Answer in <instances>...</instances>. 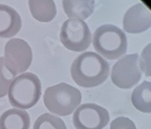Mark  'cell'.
I'll return each instance as SVG.
<instances>
[{"label": "cell", "mask_w": 151, "mask_h": 129, "mask_svg": "<svg viewBox=\"0 0 151 129\" xmlns=\"http://www.w3.org/2000/svg\"><path fill=\"white\" fill-rule=\"evenodd\" d=\"M71 77L82 87H95L109 77V64L101 56L94 52H85L71 64Z\"/></svg>", "instance_id": "cell-1"}, {"label": "cell", "mask_w": 151, "mask_h": 129, "mask_svg": "<svg viewBox=\"0 0 151 129\" xmlns=\"http://www.w3.org/2000/svg\"><path fill=\"white\" fill-rule=\"evenodd\" d=\"M133 105L142 113H151V82L144 81L135 88L131 95Z\"/></svg>", "instance_id": "cell-14"}, {"label": "cell", "mask_w": 151, "mask_h": 129, "mask_svg": "<svg viewBox=\"0 0 151 129\" xmlns=\"http://www.w3.org/2000/svg\"><path fill=\"white\" fill-rule=\"evenodd\" d=\"M28 6L32 16L39 22H50L57 15L54 0H28Z\"/></svg>", "instance_id": "cell-13"}, {"label": "cell", "mask_w": 151, "mask_h": 129, "mask_svg": "<svg viewBox=\"0 0 151 129\" xmlns=\"http://www.w3.org/2000/svg\"><path fill=\"white\" fill-rule=\"evenodd\" d=\"M137 54L127 55L118 60L112 67L111 80L115 85L122 89H128L137 85L142 77Z\"/></svg>", "instance_id": "cell-7"}, {"label": "cell", "mask_w": 151, "mask_h": 129, "mask_svg": "<svg viewBox=\"0 0 151 129\" xmlns=\"http://www.w3.org/2000/svg\"><path fill=\"white\" fill-rule=\"evenodd\" d=\"M5 67L14 77L27 71L33 59L32 49L27 43L21 38L10 39L5 46Z\"/></svg>", "instance_id": "cell-6"}, {"label": "cell", "mask_w": 151, "mask_h": 129, "mask_svg": "<svg viewBox=\"0 0 151 129\" xmlns=\"http://www.w3.org/2000/svg\"><path fill=\"white\" fill-rule=\"evenodd\" d=\"M81 92L67 83L49 87L44 95V104L47 110L60 116L71 115L81 104Z\"/></svg>", "instance_id": "cell-4"}, {"label": "cell", "mask_w": 151, "mask_h": 129, "mask_svg": "<svg viewBox=\"0 0 151 129\" xmlns=\"http://www.w3.org/2000/svg\"><path fill=\"white\" fill-rule=\"evenodd\" d=\"M9 103L16 108L35 106L41 96V82L33 73H23L13 79L8 90Z\"/></svg>", "instance_id": "cell-2"}, {"label": "cell", "mask_w": 151, "mask_h": 129, "mask_svg": "<svg viewBox=\"0 0 151 129\" xmlns=\"http://www.w3.org/2000/svg\"><path fill=\"white\" fill-rule=\"evenodd\" d=\"M109 122L107 110L92 103L81 105L73 115V125L77 129H103Z\"/></svg>", "instance_id": "cell-8"}, {"label": "cell", "mask_w": 151, "mask_h": 129, "mask_svg": "<svg viewBox=\"0 0 151 129\" xmlns=\"http://www.w3.org/2000/svg\"><path fill=\"white\" fill-rule=\"evenodd\" d=\"M65 13L70 18L85 20L94 11L95 0H63Z\"/></svg>", "instance_id": "cell-11"}, {"label": "cell", "mask_w": 151, "mask_h": 129, "mask_svg": "<svg viewBox=\"0 0 151 129\" xmlns=\"http://www.w3.org/2000/svg\"><path fill=\"white\" fill-rule=\"evenodd\" d=\"M93 46L99 56L115 60L127 53V39L119 27L113 25H103L94 32Z\"/></svg>", "instance_id": "cell-3"}, {"label": "cell", "mask_w": 151, "mask_h": 129, "mask_svg": "<svg viewBox=\"0 0 151 129\" xmlns=\"http://www.w3.org/2000/svg\"><path fill=\"white\" fill-rule=\"evenodd\" d=\"M91 32L83 20L69 18L60 30V41L67 49L74 52L85 51L91 44Z\"/></svg>", "instance_id": "cell-5"}, {"label": "cell", "mask_w": 151, "mask_h": 129, "mask_svg": "<svg viewBox=\"0 0 151 129\" xmlns=\"http://www.w3.org/2000/svg\"><path fill=\"white\" fill-rule=\"evenodd\" d=\"M13 79L14 76L5 67L4 58L0 57V98L7 95Z\"/></svg>", "instance_id": "cell-16"}, {"label": "cell", "mask_w": 151, "mask_h": 129, "mask_svg": "<svg viewBox=\"0 0 151 129\" xmlns=\"http://www.w3.org/2000/svg\"><path fill=\"white\" fill-rule=\"evenodd\" d=\"M139 67L147 77H151V43L142 50L139 58Z\"/></svg>", "instance_id": "cell-17"}, {"label": "cell", "mask_w": 151, "mask_h": 129, "mask_svg": "<svg viewBox=\"0 0 151 129\" xmlns=\"http://www.w3.org/2000/svg\"><path fill=\"white\" fill-rule=\"evenodd\" d=\"M110 129H137L135 123L125 116H119L110 124Z\"/></svg>", "instance_id": "cell-18"}, {"label": "cell", "mask_w": 151, "mask_h": 129, "mask_svg": "<svg viewBox=\"0 0 151 129\" xmlns=\"http://www.w3.org/2000/svg\"><path fill=\"white\" fill-rule=\"evenodd\" d=\"M124 30L130 34H139L151 27V11L142 3L136 4L123 17Z\"/></svg>", "instance_id": "cell-9"}, {"label": "cell", "mask_w": 151, "mask_h": 129, "mask_svg": "<svg viewBox=\"0 0 151 129\" xmlns=\"http://www.w3.org/2000/svg\"><path fill=\"white\" fill-rule=\"evenodd\" d=\"M22 27L21 17L16 10L0 4V37L9 38L16 36Z\"/></svg>", "instance_id": "cell-10"}, {"label": "cell", "mask_w": 151, "mask_h": 129, "mask_svg": "<svg viewBox=\"0 0 151 129\" xmlns=\"http://www.w3.org/2000/svg\"><path fill=\"white\" fill-rule=\"evenodd\" d=\"M33 129H67L64 121L51 114H44L36 120Z\"/></svg>", "instance_id": "cell-15"}, {"label": "cell", "mask_w": 151, "mask_h": 129, "mask_svg": "<svg viewBox=\"0 0 151 129\" xmlns=\"http://www.w3.org/2000/svg\"><path fill=\"white\" fill-rule=\"evenodd\" d=\"M29 126L30 117L24 110L8 109L0 116V129H29Z\"/></svg>", "instance_id": "cell-12"}]
</instances>
